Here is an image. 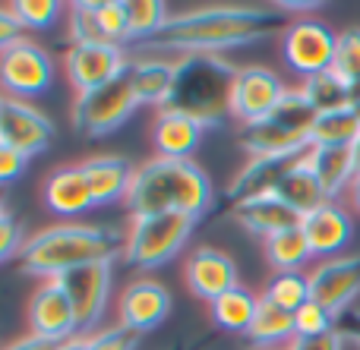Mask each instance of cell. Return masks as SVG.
I'll list each match as a JSON object with an SVG mask.
<instances>
[{"instance_id":"5","label":"cell","mask_w":360,"mask_h":350,"mask_svg":"<svg viewBox=\"0 0 360 350\" xmlns=\"http://www.w3.org/2000/svg\"><path fill=\"white\" fill-rule=\"evenodd\" d=\"M313 120H316V111L304 98L300 86L288 88L281 105L266 120L240 126V145L250 158H300L313 149Z\"/></svg>"},{"instance_id":"51","label":"cell","mask_w":360,"mask_h":350,"mask_svg":"<svg viewBox=\"0 0 360 350\" xmlns=\"http://www.w3.org/2000/svg\"><path fill=\"white\" fill-rule=\"evenodd\" d=\"M354 111H357V117H360V98L354 101Z\"/></svg>"},{"instance_id":"29","label":"cell","mask_w":360,"mask_h":350,"mask_svg":"<svg viewBox=\"0 0 360 350\" xmlns=\"http://www.w3.org/2000/svg\"><path fill=\"white\" fill-rule=\"evenodd\" d=\"M266 259L275 271H304L313 259V250L307 243L300 224L266 237Z\"/></svg>"},{"instance_id":"32","label":"cell","mask_w":360,"mask_h":350,"mask_svg":"<svg viewBox=\"0 0 360 350\" xmlns=\"http://www.w3.org/2000/svg\"><path fill=\"white\" fill-rule=\"evenodd\" d=\"M259 297H266L269 303L288 309V313H297L304 303L313 300L310 297V278H307V271H275Z\"/></svg>"},{"instance_id":"30","label":"cell","mask_w":360,"mask_h":350,"mask_svg":"<svg viewBox=\"0 0 360 350\" xmlns=\"http://www.w3.org/2000/svg\"><path fill=\"white\" fill-rule=\"evenodd\" d=\"M300 92H304V98L310 101L316 114L338 111V107H351V105H354V95H351L348 82H345L335 69H326V73L307 76V79L300 82Z\"/></svg>"},{"instance_id":"22","label":"cell","mask_w":360,"mask_h":350,"mask_svg":"<svg viewBox=\"0 0 360 350\" xmlns=\"http://www.w3.org/2000/svg\"><path fill=\"white\" fill-rule=\"evenodd\" d=\"M231 218H234L243 231L256 234V237H262V240L300 224V215L294 212V208H288L275 193L234 202V206H231Z\"/></svg>"},{"instance_id":"36","label":"cell","mask_w":360,"mask_h":350,"mask_svg":"<svg viewBox=\"0 0 360 350\" xmlns=\"http://www.w3.org/2000/svg\"><path fill=\"white\" fill-rule=\"evenodd\" d=\"M70 19H67V35L73 44H92L105 41L98 29V16H95V0H76L70 4Z\"/></svg>"},{"instance_id":"9","label":"cell","mask_w":360,"mask_h":350,"mask_svg":"<svg viewBox=\"0 0 360 350\" xmlns=\"http://www.w3.org/2000/svg\"><path fill=\"white\" fill-rule=\"evenodd\" d=\"M338 35L319 19H294L281 32V57L297 76H316L335 63Z\"/></svg>"},{"instance_id":"45","label":"cell","mask_w":360,"mask_h":350,"mask_svg":"<svg viewBox=\"0 0 360 350\" xmlns=\"http://www.w3.org/2000/svg\"><path fill=\"white\" fill-rule=\"evenodd\" d=\"M57 344H51V341L38 338V335H22V338L10 341V344H0V350H54Z\"/></svg>"},{"instance_id":"41","label":"cell","mask_w":360,"mask_h":350,"mask_svg":"<svg viewBox=\"0 0 360 350\" xmlns=\"http://www.w3.org/2000/svg\"><path fill=\"white\" fill-rule=\"evenodd\" d=\"M22 22L16 19V13L10 10V6H0V54H4L6 48H13L16 41H22Z\"/></svg>"},{"instance_id":"23","label":"cell","mask_w":360,"mask_h":350,"mask_svg":"<svg viewBox=\"0 0 360 350\" xmlns=\"http://www.w3.org/2000/svg\"><path fill=\"white\" fill-rule=\"evenodd\" d=\"M79 164H82V170H86V180H89V189H92L95 206H111V202L127 199L133 174H136V168H133L127 158H120V155H92Z\"/></svg>"},{"instance_id":"48","label":"cell","mask_w":360,"mask_h":350,"mask_svg":"<svg viewBox=\"0 0 360 350\" xmlns=\"http://www.w3.org/2000/svg\"><path fill=\"white\" fill-rule=\"evenodd\" d=\"M351 149H354V164H357V174H360V136H357V142L351 145Z\"/></svg>"},{"instance_id":"6","label":"cell","mask_w":360,"mask_h":350,"mask_svg":"<svg viewBox=\"0 0 360 350\" xmlns=\"http://www.w3.org/2000/svg\"><path fill=\"white\" fill-rule=\"evenodd\" d=\"M196 221L186 215H143L130 218L124 234V262L136 269H162L186 246Z\"/></svg>"},{"instance_id":"15","label":"cell","mask_w":360,"mask_h":350,"mask_svg":"<svg viewBox=\"0 0 360 350\" xmlns=\"http://www.w3.org/2000/svg\"><path fill=\"white\" fill-rule=\"evenodd\" d=\"M29 335L51 341V344H63L73 335H79V322H76V309L70 303L67 290L60 281H41L38 290L29 300Z\"/></svg>"},{"instance_id":"47","label":"cell","mask_w":360,"mask_h":350,"mask_svg":"<svg viewBox=\"0 0 360 350\" xmlns=\"http://www.w3.org/2000/svg\"><path fill=\"white\" fill-rule=\"evenodd\" d=\"M348 196H351V202H354V208H357V212H360V174L354 177V183H351Z\"/></svg>"},{"instance_id":"39","label":"cell","mask_w":360,"mask_h":350,"mask_svg":"<svg viewBox=\"0 0 360 350\" xmlns=\"http://www.w3.org/2000/svg\"><path fill=\"white\" fill-rule=\"evenodd\" d=\"M89 350H136V335L127 332L120 322L98 328L95 335H89Z\"/></svg>"},{"instance_id":"4","label":"cell","mask_w":360,"mask_h":350,"mask_svg":"<svg viewBox=\"0 0 360 350\" xmlns=\"http://www.w3.org/2000/svg\"><path fill=\"white\" fill-rule=\"evenodd\" d=\"M237 67L218 54H184L177 57V82L171 105L180 114H190L202 126L221 120L231 114V82Z\"/></svg>"},{"instance_id":"34","label":"cell","mask_w":360,"mask_h":350,"mask_svg":"<svg viewBox=\"0 0 360 350\" xmlns=\"http://www.w3.org/2000/svg\"><path fill=\"white\" fill-rule=\"evenodd\" d=\"M338 76L348 82L354 101L360 98V29H345L335 44V63H332Z\"/></svg>"},{"instance_id":"16","label":"cell","mask_w":360,"mask_h":350,"mask_svg":"<svg viewBox=\"0 0 360 350\" xmlns=\"http://www.w3.org/2000/svg\"><path fill=\"white\" fill-rule=\"evenodd\" d=\"M51 139H54V123L48 120V114H41L29 101L6 98L4 117H0V142L32 158L48 149Z\"/></svg>"},{"instance_id":"7","label":"cell","mask_w":360,"mask_h":350,"mask_svg":"<svg viewBox=\"0 0 360 350\" xmlns=\"http://www.w3.org/2000/svg\"><path fill=\"white\" fill-rule=\"evenodd\" d=\"M136 107H139V98L133 92L130 79L120 76V79L108 82L101 88L76 95L73 105H70V120H73L76 133H82L89 139H98L114 133L117 126H124Z\"/></svg>"},{"instance_id":"50","label":"cell","mask_w":360,"mask_h":350,"mask_svg":"<svg viewBox=\"0 0 360 350\" xmlns=\"http://www.w3.org/2000/svg\"><path fill=\"white\" fill-rule=\"evenodd\" d=\"M0 218H6V208H4V199H0Z\"/></svg>"},{"instance_id":"1","label":"cell","mask_w":360,"mask_h":350,"mask_svg":"<svg viewBox=\"0 0 360 350\" xmlns=\"http://www.w3.org/2000/svg\"><path fill=\"white\" fill-rule=\"evenodd\" d=\"M291 22H285L278 6L269 4H205L196 10H186L180 16H171L168 29L149 41L152 54H218L231 48L272 38L285 32Z\"/></svg>"},{"instance_id":"11","label":"cell","mask_w":360,"mask_h":350,"mask_svg":"<svg viewBox=\"0 0 360 350\" xmlns=\"http://www.w3.org/2000/svg\"><path fill=\"white\" fill-rule=\"evenodd\" d=\"M288 95V86L281 76L269 67H237L231 82V117H237L243 126L266 120L281 98Z\"/></svg>"},{"instance_id":"18","label":"cell","mask_w":360,"mask_h":350,"mask_svg":"<svg viewBox=\"0 0 360 350\" xmlns=\"http://www.w3.org/2000/svg\"><path fill=\"white\" fill-rule=\"evenodd\" d=\"M300 231H304L307 243H310L313 250V259H335L342 256V250L351 243V237H354V221H351V215L345 212L338 202H326V206H319L316 212L304 215L300 218Z\"/></svg>"},{"instance_id":"17","label":"cell","mask_w":360,"mask_h":350,"mask_svg":"<svg viewBox=\"0 0 360 350\" xmlns=\"http://www.w3.org/2000/svg\"><path fill=\"white\" fill-rule=\"evenodd\" d=\"M184 281L193 297H199L205 303H215L221 294L237 288V262L228 253L215 250V246H196L186 256Z\"/></svg>"},{"instance_id":"3","label":"cell","mask_w":360,"mask_h":350,"mask_svg":"<svg viewBox=\"0 0 360 350\" xmlns=\"http://www.w3.org/2000/svg\"><path fill=\"white\" fill-rule=\"evenodd\" d=\"M215 202L212 180L196 161L177 158H149L136 168L124 206L130 218L143 215H186L199 221Z\"/></svg>"},{"instance_id":"24","label":"cell","mask_w":360,"mask_h":350,"mask_svg":"<svg viewBox=\"0 0 360 350\" xmlns=\"http://www.w3.org/2000/svg\"><path fill=\"white\" fill-rule=\"evenodd\" d=\"M307 164L316 174L319 187L326 189L332 202L335 196H342L345 189H351L357 177V164H354V149L351 145H313L307 152Z\"/></svg>"},{"instance_id":"42","label":"cell","mask_w":360,"mask_h":350,"mask_svg":"<svg viewBox=\"0 0 360 350\" xmlns=\"http://www.w3.org/2000/svg\"><path fill=\"white\" fill-rule=\"evenodd\" d=\"M25 161H29L25 155H19L16 149H10V145L0 142V187L10 183V180H16V177L25 170Z\"/></svg>"},{"instance_id":"2","label":"cell","mask_w":360,"mask_h":350,"mask_svg":"<svg viewBox=\"0 0 360 350\" xmlns=\"http://www.w3.org/2000/svg\"><path fill=\"white\" fill-rule=\"evenodd\" d=\"M117 256H124V234L120 231L63 221V224H51L25 237L22 250H19V265L22 271L41 278V281H57L86 265H114Z\"/></svg>"},{"instance_id":"35","label":"cell","mask_w":360,"mask_h":350,"mask_svg":"<svg viewBox=\"0 0 360 350\" xmlns=\"http://www.w3.org/2000/svg\"><path fill=\"white\" fill-rule=\"evenodd\" d=\"M95 16H98L101 38L108 44H130V19H127V4L120 0H95Z\"/></svg>"},{"instance_id":"14","label":"cell","mask_w":360,"mask_h":350,"mask_svg":"<svg viewBox=\"0 0 360 350\" xmlns=\"http://www.w3.org/2000/svg\"><path fill=\"white\" fill-rule=\"evenodd\" d=\"M171 309H174L171 290L155 278H136L117 297V322L136 338L146 332H155L171 316Z\"/></svg>"},{"instance_id":"8","label":"cell","mask_w":360,"mask_h":350,"mask_svg":"<svg viewBox=\"0 0 360 350\" xmlns=\"http://www.w3.org/2000/svg\"><path fill=\"white\" fill-rule=\"evenodd\" d=\"M51 79H54V60L32 38H22L0 54V88L6 98L29 101L32 95H41Z\"/></svg>"},{"instance_id":"49","label":"cell","mask_w":360,"mask_h":350,"mask_svg":"<svg viewBox=\"0 0 360 350\" xmlns=\"http://www.w3.org/2000/svg\"><path fill=\"white\" fill-rule=\"evenodd\" d=\"M4 107H6V95L0 92V117H4Z\"/></svg>"},{"instance_id":"21","label":"cell","mask_w":360,"mask_h":350,"mask_svg":"<svg viewBox=\"0 0 360 350\" xmlns=\"http://www.w3.org/2000/svg\"><path fill=\"white\" fill-rule=\"evenodd\" d=\"M205 126L199 120H193L190 114H180L174 107H162L152 120L149 139L155 145L158 158H177V161H186L193 155V149L199 145V136H202Z\"/></svg>"},{"instance_id":"28","label":"cell","mask_w":360,"mask_h":350,"mask_svg":"<svg viewBox=\"0 0 360 350\" xmlns=\"http://www.w3.org/2000/svg\"><path fill=\"white\" fill-rule=\"evenodd\" d=\"M256 307H259V294L240 288V284L234 290H228V294H221L215 303H209L212 322L221 332H240V335H247L250 322L256 316Z\"/></svg>"},{"instance_id":"31","label":"cell","mask_w":360,"mask_h":350,"mask_svg":"<svg viewBox=\"0 0 360 350\" xmlns=\"http://www.w3.org/2000/svg\"><path fill=\"white\" fill-rule=\"evenodd\" d=\"M357 136H360V117H357L354 105L316 114L313 130H310L313 145H354Z\"/></svg>"},{"instance_id":"20","label":"cell","mask_w":360,"mask_h":350,"mask_svg":"<svg viewBox=\"0 0 360 350\" xmlns=\"http://www.w3.org/2000/svg\"><path fill=\"white\" fill-rule=\"evenodd\" d=\"M41 199L57 218H79L89 208H95L82 164H63V168L51 170L44 180Z\"/></svg>"},{"instance_id":"40","label":"cell","mask_w":360,"mask_h":350,"mask_svg":"<svg viewBox=\"0 0 360 350\" xmlns=\"http://www.w3.org/2000/svg\"><path fill=\"white\" fill-rule=\"evenodd\" d=\"M22 243H25V237H22V227H19V221L13 218V215L0 218V262H6L10 256H19Z\"/></svg>"},{"instance_id":"12","label":"cell","mask_w":360,"mask_h":350,"mask_svg":"<svg viewBox=\"0 0 360 350\" xmlns=\"http://www.w3.org/2000/svg\"><path fill=\"white\" fill-rule=\"evenodd\" d=\"M67 290L70 303L76 309V322H79V335H95L108 313V303H111V284H114V271L111 262H98V265H86V269H76L70 275L57 278Z\"/></svg>"},{"instance_id":"27","label":"cell","mask_w":360,"mask_h":350,"mask_svg":"<svg viewBox=\"0 0 360 350\" xmlns=\"http://www.w3.org/2000/svg\"><path fill=\"white\" fill-rule=\"evenodd\" d=\"M297 338L294 335V313L269 303L266 297H259V307H256V316L247 328V341H253L259 350H275L281 344H291Z\"/></svg>"},{"instance_id":"25","label":"cell","mask_w":360,"mask_h":350,"mask_svg":"<svg viewBox=\"0 0 360 350\" xmlns=\"http://www.w3.org/2000/svg\"><path fill=\"white\" fill-rule=\"evenodd\" d=\"M294 161H297V158H250L234 174V180L228 183L231 202H243V199H256V196L275 193L278 180L285 177V170L291 168Z\"/></svg>"},{"instance_id":"44","label":"cell","mask_w":360,"mask_h":350,"mask_svg":"<svg viewBox=\"0 0 360 350\" xmlns=\"http://www.w3.org/2000/svg\"><path fill=\"white\" fill-rule=\"evenodd\" d=\"M338 335L345 341H354L360 347V309H348V313L338 319Z\"/></svg>"},{"instance_id":"19","label":"cell","mask_w":360,"mask_h":350,"mask_svg":"<svg viewBox=\"0 0 360 350\" xmlns=\"http://www.w3.org/2000/svg\"><path fill=\"white\" fill-rule=\"evenodd\" d=\"M127 79H130L139 105H152L162 111V107L171 105V95H174L177 57H168V54L133 57L130 69H127Z\"/></svg>"},{"instance_id":"52","label":"cell","mask_w":360,"mask_h":350,"mask_svg":"<svg viewBox=\"0 0 360 350\" xmlns=\"http://www.w3.org/2000/svg\"><path fill=\"white\" fill-rule=\"evenodd\" d=\"M275 350H288V347H275Z\"/></svg>"},{"instance_id":"43","label":"cell","mask_w":360,"mask_h":350,"mask_svg":"<svg viewBox=\"0 0 360 350\" xmlns=\"http://www.w3.org/2000/svg\"><path fill=\"white\" fill-rule=\"evenodd\" d=\"M288 350H345V338L335 328V332L319 335V338H294Z\"/></svg>"},{"instance_id":"26","label":"cell","mask_w":360,"mask_h":350,"mask_svg":"<svg viewBox=\"0 0 360 350\" xmlns=\"http://www.w3.org/2000/svg\"><path fill=\"white\" fill-rule=\"evenodd\" d=\"M275 196H278L288 208H294L300 218H304V215H310V212H316L319 206H326V202H329L326 189L319 187L316 174H313L310 164H307V155L297 158V161L285 170V177H281L278 187H275Z\"/></svg>"},{"instance_id":"13","label":"cell","mask_w":360,"mask_h":350,"mask_svg":"<svg viewBox=\"0 0 360 350\" xmlns=\"http://www.w3.org/2000/svg\"><path fill=\"white\" fill-rule=\"evenodd\" d=\"M307 278H310L313 300L323 303L335 319H342L351 309V303L360 297V253L323 259L307 271Z\"/></svg>"},{"instance_id":"46","label":"cell","mask_w":360,"mask_h":350,"mask_svg":"<svg viewBox=\"0 0 360 350\" xmlns=\"http://www.w3.org/2000/svg\"><path fill=\"white\" fill-rule=\"evenodd\" d=\"M54 350H89V335H73V338L57 344Z\"/></svg>"},{"instance_id":"10","label":"cell","mask_w":360,"mask_h":350,"mask_svg":"<svg viewBox=\"0 0 360 350\" xmlns=\"http://www.w3.org/2000/svg\"><path fill=\"white\" fill-rule=\"evenodd\" d=\"M130 60L133 57L120 44H108V41L70 44V51L63 54V73H67L70 86L76 88V95H79L127 76Z\"/></svg>"},{"instance_id":"38","label":"cell","mask_w":360,"mask_h":350,"mask_svg":"<svg viewBox=\"0 0 360 350\" xmlns=\"http://www.w3.org/2000/svg\"><path fill=\"white\" fill-rule=\"evenodd\" d=\"M10 10L16 13L22 29L41 32V29H51V25L57 22L63 6L57 4V0H16V4H10Z\"/></svg>"},{"instance_id":"37","label":"cell","mask_w":360,"mask_h":350,"mask_svg":"<svg viewBox=\"0 0 360 350\" xmlns=\"http://www.w3.org/2000/svg\"><path fill=\"white\" fill-rule=\"evenodd\" d=\"M338 328V319L323 307V303L310 300L294 313V335L297 338H319V335H329Z\"/></svg>"},{"instance_id":"33","label":"cell","mask_w":360,"mask_h":350,"mask_svg":"<svg viewBox=\"0 0 360 350\" xmlns=\"http://www.w3.org/2000/svg\"><path fill=\"white\" fill-rule=\"evenodd\" d=\"M127 19H130V44L155 41L171 22L168 6L162 0H133L127 4Z\"/></svg>"}]
</instances>
